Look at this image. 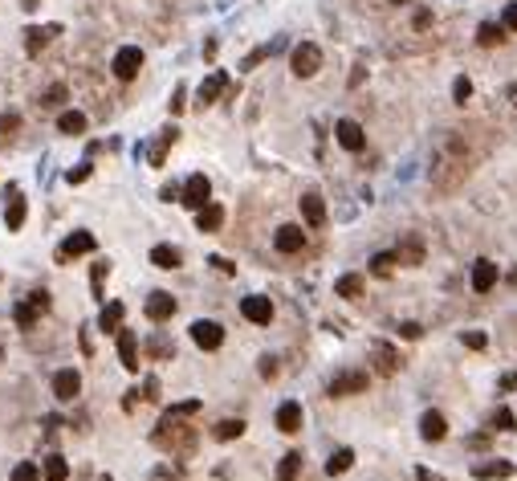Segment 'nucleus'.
Wrapping results in <instances>:
<instances>
[{"instance_id":"1","label":"nucleus","mask_w":517,"mask_h":481,"mask_svg":"<svg viewBox=\"0 0 517 481\" xmlns=\"http://www.w3.org/2000/svg\"><path fill=\"white\" fill-rule=\"evenodd\" d=\"M155 445H159V449H171V453H191L196 436H191V429L184 424V420L163 416V420H159V429H155Z\"/></svg>"},{"instance_id":"2","label":"nucleus","mask_w":517,"mask_h":481,"mask_svg":"<svg viewBox=\"0 0 517 481\" xmlns=\"http://www.w3.org/2000/svg\"><path fill=\"white\" fill-rule=\"evenodd\" d=\"M289 66L298 78H314V73L322 70V49L314 45V41H302V45H293V57H289Z\"/></svg>"},{"instance_id":"3","label":"nucleus","mask_w":517,"mask_h":481,"mask_svg":"<svg viewBox=\"0 0 517 481\" xmlns=\"http://www.w3.org/2000/svg\"><path fill=\"white\" fill-rule=\"evenodd\" d=\"M110 70H115L118 82H135L143 70V49L139 45H122L115 53V62H110Z\"/></svg>"},{"instance_id":"4","label":"nucleus","mask_w":517,"mask_h":481,"mask_svg":"<svg viewBox=\"0 0 517 481\" xmlns=\"http://www.w3.org/2000/svg\"><path fill=\"white\" fill-rule=\"evenodd\" d=\"M98 240L94 233H86V229H73L70 237L61 240V249H57V261H73V257H86V253H94Z\"/></svg>"},{"instance_id":"5","label":"nucleus","mask_w":517,"mask_h":481,"mask_svg":"<svg viewBox=\"0 0 517 481\" xmlns=\"http://www.w3.org/2000/svg\"><path fill=\"white\" fill-rule=\"evenodd\" d=\"M191 343L204 347V351H220V347H224V326L212 322V318H196V322H191Z\"/></svg>"},{"instance_id":"6","label":"nucleus","mask_w":517,"mask_h":481,"mask_svg":"<svg viewBox=\"0 0 517 481\" xmlns=\"http://www.w3.org/2000/svg\"><path fill=\"white\" fill-rule=\"evenodd\" d=\"M180 200H184L188 208H196V213H200L204 204H212V184H208V175H200V171H196V175H188V184H184V196H180Z\"/></svg>"},{"instance_id":"7","label":"nucleus","mask_w":517,"mask_h":481,"mask_svg":"<svg viewBox=\"0 0 517 481\" xmlns=\"http://www.w3.org/2000/svg\"><path fill=\"white\" fill-rule=\"evenodd\" d=\"M240 314H245L253 326H269V322H273V302H269L265 294H249V298L240 302Z\"/></svg>"},{"instance_id":"8","label":"nucleus","mask_w":517,"mask_h":481,"mask_svg":"<svg viewBox=\"0 0 517 481\" xmlns=\"http://www.w3.org/2000/svg\"><path fill=\"white\" fill-rule=\"evenodd\" d=\"M24 217H29V204H24L21 188L13 184V188H8V204H4V224H8V233H21Z\"/></svg>"},{"instance_id":"9","label":"nucleus","mask_w":517,"mask_h":481,"mask_svg":"<svg viewBox=\"0 0 517 481\" xmlns=\"http://www.w3.org/2000/svg\"><path fill=\"white\" fill-rule=\"evenodd\" d=\"M175 306H180V302H175L167 289H155V294H147V306H143V310H147L151 322H167V318L175 314Z\"/></svg>"},{"instance_id":"10","label":"nucleus","mask_w":517,"mask_h":481,"mask_svg":"<svg viewBox=\"0 0 517 481\" xmlns=\"http://www.w3.org/2000/svg\"><path fill=\"white\" fill-rule=\"evenodd\" d=\"M334 139L342 143V151H363V147H367V135H363V127H358L354 119H338Z\"/></svg>"},{"instance_id":"11","label":"nucleus","mask_w":517,"mask_h":481,"mask_svg":"<svg viewBox=\"0 0 517 481\" xmlns=\"http://www.w3.org/2000/svg\"><path fill=\"white\" fill-rule=\"evenodd\" d=\"M273 245H277V253H302V245H306L302 224H282V229L273 233Z\"/></svg>"},{"instance_id":"12","label":"nucleus","mask_w":517,"mask_h":481,"mask_svg":"<svg viewBox=\"0 0 517 481\" xmlns=\"http://www.w3.org/2000/svg\"><path fill=\"white\" fill-rule=\"evenodd\" d=\"M78 392H82V375H78L73 367H61V371L53 375V396H57V400H78Z\"/></svg>"},{"instance_id":"13","label":"nucleus","mask_w":517,"mask_h":481,"mask_svg":"<svg viewBox=\"0 0 517 481\" xmlns=\"http://www.w3.org/2000/svg\"><path fill=\"white\" fill-rule=\"evenodd\" d=\"M354 392H367V371H342L330 380V396H354Z\"/></svg>"},{"instance_id":"14","label":"nucleus","mask_w":517,"mask_h":481,"mask_svg":"<svg viewBox=\"0 0 517 481\" xmlns=\"http://www.w3.org/2000/svg\"><path fill=\"white\" fill-rule=\"evenodd\" d=\"M118 359H122V367L126 371H139V335L135 331H118Z\"/></svg>"},{"instance_id":"15","label":"nucleus","mask_w":517,"mask_h":481,"mask_svg":"<svg viewBox=\"0 0 517 481\" xmlns=\"http://www.w3.org/2000/svg\"><path fill=\"white\" fill-rule=\"evenodd\" d=\"M472 478H476V481L514 478V461H476V465H472Z\"/></svg>"},{"instance_id":"16","label":"nucleus","mask_w":517,"mask_h":481,"mask_svg":"<svg viewBox=\"0 0 517 481\" xmlns=\"http://www.w3.org/2000/svg\"><path fill=\"white\" fill-rule=\"evenodd\" d=\"M420 433H423V440H444L448 436V420H444V412H423L420 416Z\"/></svg>"},{"instance_id":"17","label":"nucleus","mask_w":517,"mask_h":481,"mask_svg":"<svg viewBox=\"0 0 517 481\" xmlns=\"http://www.w3.org/2000/svg\"><path fill=\"white\" fill-rule=\"evenodd\" d=\"M302 217H306L310 229H322V224H326V204H322V196L318 192L302 196Z\"/></svg>"},{"instance_id":"18","label":"nucleus","mask_w":517,"mask_h":481,"mask_svg":"<svg viewBox=\"0 0 517 481\" xmlns=\"http://www.w3.org/2000/svg\"><path fill=\"white\" fill-rule=\"evenodd\" d=\"M493 286H497V261H485V257H481V261L472 265V289H476V294H489Z\"/></svg>"},{"instance_id":"19","label":"nucleus","mask_w":517,"mask_h":481,"mask_svg":"<svg viewBox=\"0 0 517 481\" xmlns=\"http://www.w3.org/2000/svg\"><path fill=\"white\" fill-rule=\"evenodd\" d=\"M302 420H306V416H302V404H298V400H285L282 408H277V429H282V433H298Z\"/></svg>"},{"instance_id":"20","label":"nucleus","mask_w":517,"mask_h":481,"mask_svg":"<svg viewBox=\"0 0 517 481\" xmlns=\"http://www.w3.org/2000/svg\"><path fill=\"white\" fill-rule=\"evenodd\" d=\"M122 302H106V306H102V314H98V331H102V335H118V331H122Z\"/></svg>"},{"instance_id":"21","label":"nucleus","mask_w":517,"mask_h":481,"mask_svg":"<svg viewBox=\"0 0 517 481\" xmlns=\"http://www.w3.org/2000/svg\"><path fill=\"white\" fill-rule=\"evenodd\" d=\"M220 224H224V208H220V204H204V208L196 213V229H200V233H220Z\"/></svg>"},{"instance_id":"22","label":"nucleus","mask_w":517,"mask_h":481,"mask_svg":"<svg viewBox=\"0 0 517 481\" xmlns=\"http://www.w3.org/2000/svg\"><path fill=\"white\" fill-rule=\"evenodd\" d=\"M224 86H228V78H224V73H212L208 82L196 90V106H212V102L220 98V90H224Z\"/></svg>"},{"instance_id":"23","label":"nucleus","mask_w":517,"mask_h":481,"mask_svg":"<svg viewBox=\"0 0 517 481\" xmlns=\"http://www.w3.org/2000/svg\"><path fill=\"white\" fill-rule=\"evenodd\" d=\"M57 33H61L57 24H45V29H29V37H24V49H29V53L37 57V53H41V49H45L49 41L57 37Z\"/></svg>"},{"instance_id":"24","label":"nucleus","mask_w":517,"mask_h":481,"mask_svg":"<svg viewBox=\"0 0 517 481\" xmlns=\"http://www.w3.org/2000/svg\"><path fill=\"white\" fill-rule=\"evenodd\" d=\"M395 261H403V265H420V261H423V240L403 237V240H400V249H395Z\"/></svg>"},{"instance_id":"25","label":"nucleus","mask_w":517,"mask_h":481,"mask_svg":"<svg viewBox=\"0 0 517 481\" xmlns=\"http://www.w3.org/2000/svg\"><path fill=\"white\" fill-rule=\"evenodd\" d=\"M37 318H41V310H37L33 302H17V306H13V322H17L21 331H33V326H37Z\"/></svg>"},{"instance_id":"26","label":"nucleus","mask_w":517,"mask_h":481,"mask_svg":"<svg viewBox=\"0 0 517 481\" xmlns=\"http://www.w3.org/2000/svg\"><path fill=\"white\" fill-rule=\"evenodd\" d=\"M175 139H180V131H175V127H167L163 135H159V143L151 147V168H163V159H167V147L175 143Z\"/></svg>"},{"instance_id":"27","label":"nucleus","mask_w":517,"mask_h":481,"mask_svg":"<svg viewBox=\"0 0 517 481\" xmlns=\"http://www.w3.org/2000/svg\"><path fill=\"white\" fill-rule=\"evenodd\" d=\"M334 294H338V298H358V294H363V273H342V278L334 282Z\"/></svg>"},{"instance_id":"28","label":"nucleus","mask_w":517,"mask_h":481,"mask_svg":"<svg viewBox=\"0 0 517 481\" xmlns=\"http://www.w3.org/2000/svg\"><path fill=\"white\" fill-rule=\"evenodd\" d=\"M298 473H302V453L293 449V453H285L282 465H277V481H298Z\"/></svg>"},{"instance_id":"29","label":"nucleus","mask_w":517,"mask_h":481,"mask_svg":"<svg viewBox=\"0 0 517 481\" xmlns=\"http://www.w3.org/2000/svg\"><path fill=\"white\" fill-rule=\"evenodd\" d=\"M151 261L159 265V269H175V265H180V249H175V245H155V249H151Z\"/></svg>"},{"instance_id":"30","label":"nucleus","mask_w":517,"mask_h":481,"mask_svg":"<svg viewBox=\"0 0 517 481\" xmlns=\"http://www.w3.org/2000/svg\"><path fill=\"white\" fill-rule=\"evenodd\" d=\"M351 465H354V453H351V449H338V453H330L326 473H330V478H338V473H347Z\"/></svg>"},{"instance_id":"31","label":"nucleus","mask_w":517,"mask_h":481,"mask_svg":"<svg viewBox=\"0 0 517 481\" xmlns=\"http://www.w3.org/2000/svg\"><path fill=\"white\" fill-rule=\"evenodd\" d=\"M57 131H66V135H82V131H86V115H82V110H66V115L57 119Z\"/></svg>"},{"instance_id":"32","label":"nucleus","mask_w":517,"mask_h":481,"mask_svg":"<svg viewBox=\"0 0 517 481\" xmlns=\"http://www.w3.org/2000/svg\"><path fill=\"white\" fill-rule=\"evenodd\" d=\"M66 478H70V465H66V457L49 453V457H45V481H66Z\"/></svg>"},{"instance_id":"33","label":"nucleus","mask_w":517,"mask_h":481,"mask_svg":"<svg viewBox=\"0 0 517 481\" xmlns=\"http://www.w3.org/2000/svg\"><path fill=\"white\" fill-rule=\"evenodd\" d=\"M106 278H110V261H94V273H90V294L94 298H106Z\"/></svg>"},{"instance_id":"34","label":"nucleus","mask_w":517,"mask_h":481,"mask_svg":"<svg viewBox=\"0 0 517 481\" xmlns=\"http://www.w3.org/2000/svg\"><path fill=\"white\" fill-rule=\"evenodd\" d=\"M375 367H379V371H383V375H391V371L400 367V359H395V351L379 343V347H375Z\"/></svg>"},{"instance_id":"35","label":"nucleus","mask_w":517,"mask_h":481,"mask_svg":"<svg viewBox=\"0 0 517 481\" xmlns=\"http://www.w3.org/2000/svg\"><path fill=\"white\" fill-rule=\"evenodd\" d=\"M212 433H216V440H236V436L245 433V420H233V416H228V420H220Z\"/></svg>"},{"instance_id":"36","label":"nucleus","mask_w":517,"mask_h":481,"mask_svg":"<svg viewBox=\"0 0 517 481\" xmlns=\"http://www.w3.org/2000/svg\"><path fill=\"white\" fill-rule=\"evenodd\" d=\"M196 412H200V400H184V404H171L163 416H171V420H188V416H196Z\"/></svg>"},{"instance_id":"37","label":"nucleus","mask_w":517,"mask_h":481,"mask_svg":"<svg viewBox=\"0 0 517 481\" xmlns=\"http://www.w3.org/2000/svg\"><path fill=\"white\" fill-rule=\"evenodd\" d=\"M501 37H505L501 24H481V29H476V41H481V45H501Z\"/></svg>"},{"instance_id":"38","label":"nucleus","mask_w":517,"mask_h":481,"mask_svg":"<svg viewBox=\"0 0 517 481\" xmlns=\"http://www.w3.org/2000/svg\"><path fill=\"white\" fill-rule=\"evenodd\" d=\"M391 265H395V253H375V257H371V273H375V278H387Z\"/></svg>"},{"instance_id":"39","label":"nucleus","mask_w":517,"mask_h":481,"mask_svg":"<svg viewBox=\"0 0 517 481\" xmlns=\"http://www.w3.org/2000/svg\"><path fill=\"white\" fill-rule=\"evenodd\" d=\"M493 429L497 433H509V429H517V416L509 408H497L493 412Z\"/></svg>"},{"instance_id":"40","label":"nucleus","mask_w":517,"mask_h":481,"mask_svg":"<svg viewBox=\"0 0 517 481\" xmlns=\"http://www.w3.org/2000/svg\"><path fill=\"white\" fill-rule=\"evenodd\" d=\"M13 481H41V469H37L33 461H21V465L13 469Z\"/></svg>"},{"instance_id":"41","label":"nucleus","mask_w":517,"mask_h":481,"mask_svg":"<svg viewBox=\"0 0 517 481\" xmlns=\"http://www.w3.org/2000/svg\"><path fill=\"white\" fill-rule=\"evenodd\" d=\"M61 102H66V86H61V82H53L45 94H41V106H61Z\"/></svg>"},{"instance_id":"42","label":"nucleus","mask_w":517,"mask_h":481,"mask_svg":"<svg viewBox=\"0 0 517 481\" xmlns=\"http://www.w3.org/2000/svg\"><path fill=\"white\" fill-rule=\"evenodd\" d=\"M147 355H155V359H167V355H175V347H171L167 338H151V343H147Z\"/></svg>"},{"instance_id":"43","label":"nucleus","mask_w":517,"mask_h":481,"mask_svg":"<svg viewBox=\"0 0 517 481\" xmlns=\"http://www.w3.org/2000/svg\"><path fill=\"white\" fill-rule=\"evenodd\" d=\"M452 98H456L460 106H465V102L472 98V82H469V78H456V86H452Z\"/></svg>"},{"instance_id":"44","label":"nucleus","mask_w":517,"mask_h":481,"mask_svg":"<svg viewBox=\"0 0 517 481\" xmlns=\"http://www.w3.org/2000/svg\"><path fill=\"white\" fill-rule=\"evenodd\" d=\"M465 347H472V351H485V347H489V335H485V331H469V335H465Z\"/></svg>"},{"instance_id":"45","label":"nucleus","mask_w":517,"mask_h":481,"mask_svg":"<svg viewBox=\"0 0 517 481\" xmlns=\"http://www.w3.org/2000/svg\"><path fill=\"white\" fill-rule=\"evenodd\" d=\"M29 302H33L37 310H49V294H45V289H33V294H29Z\"/></svg>"},{"instance_id":"46","label":"nucleus","mask_w":517,"mask_h":481,"mask_svg":"<svg viewBox=\"0 0 517 481\" xmlns=\"http://www.w3.org/2000/svg\"><path fill=\"white\" fill-rule=\"evenodd\" d=\"M261 375H265V380H273V375H277V359H273V355H265V359H261Z\"/></svg>"},{"instance_id":"47","label":"nucleus","mask_w":517,"mask_h":481,"mask_svg":"<svg viewBox=\"0 0 517 481\" xmlns=\"http://www.w3.org/2000/svg\"><path fill=\"white\" fill-rule=\"evenodd\" d=\"M501 24H505L509 33H517V4H509V8H505V17H501Z\"/></svg>"},{"instance_id":"48","label":"nucleus","mask_w":517,"mask_h":481,"mask_svg":"<svg viewBox=\"0 0 517 481\" xmlns=\"http://www.w3.org/2000/svg\"><path fill=\"white\" fill-rule=\"evenodd\" d=\"M70 184H82V180H90V164H82V168H73L70 175H66Z\"/></svg>"},{"instance_id":"49","label":"nucleus","mask_w":517,"mask_h":481,"mask_svg":"<svg viewBox=\"0 0 517 481\" xmlns=\"http://www.w3.org/2000/svg\"><path fill=\"white\" fill-rule=\"evenodd\" d=\"M212 265H216V269H220V273H236V265L228 261V257H220V253H216V257H208Z\"/></svg>"},{"instance_id":"50","label":"nucleus","mask_w":517,"mask_h":481,"mask_svg":"<svg viewBox=\"0 0 517 481\" xmlns=\"http://www.w3.org/2000/svg\"><path fill=\"white\" fill-rule=\"evenodd\" d=\"M400 335H403V338H420V335H423V326H420V322H403Z\"/></svg>"},{"instance_id":"51","label":"nucleus","mask_w":517,"mask_h":481,"mask_svg":"<svg viewBox=\"0 0 517 481\" xmlns=\"http://www.w3.org/2000/svg\"><path fill=\"white\" fill-rule=\"evenodd\" d=\"M517 387V371H505V375H501V392H514Z\"/></svg>"},{"instance_id":"52","label":"nucleus","mask_w":517,"mask_h":481,"mask_svg":"<svg viewBox=\"0 0 517 481\" xmlns=\"http://www.w3.org/2000/svg\"><path fill=\"white\" fill-rule=\"evenodd\" d=\"M151 481H175V473H171V469H167V465H159V469H155V473H151Z\"/></svg>"},{"instance_id":"53","label":"nucleus","mask_w":517,"mask_h":481,"mask_svg":"<svg viewBox=\"0 0 517 481\" xmlns=\"http://www.w3.org/2000/svg\"><path fill=\"white\" fill-rule=\"evenodd\" d=\"M147 400H159V380H147V392H143Z\"/></svg>"},{"instance_id":"54","label":"nucleus","mask_w":517,"mask_h":481,"mask_svg":"<svg viewBox=\"0 0 517 481\" xmlns=\"http://www.w3.org/2000/svg\"><path fill=\"white\" fill-rule=\"evenodd\" d=\"M17 122H21V119H17V115H4V119H0V131H4V135H8V131H13V127H17Z\"/></svg>"},{"instance_id":"55","label":"nucleus","mask_w":517,"mask_h":481,"mask_svg":"<svg viewBox=\"0 0 517 481\" xmlns=\"http://www.w3.org/2000/svg\"><path fill=\"white\" fill-rule=\"evenodd\" d=\"M416 478H420V481H444V478H436L432 469H416Z\"/></svg>"},{"instance_id":"56","label":"nucleus","mask_w":517,"mask_h":481,"mask_svg":"<svg viewBox=\"0 0 517 481\" xmlns=\"http://www.w3.org/2000/svg\"><path fill=\"white\" fill-rule=\"evenodd\" d=\"M21 4H24V8H37V0H21Z\"/></svg>"},{"instance_id":"57","label":"nucleus","mask_w":517,"mask_h":481,"mask_svg":"<svg viewBox=\"0 0 517 481\" xmlns=\"http://www.w3.org/2000/svg\"><path fill=\"white\" fill-rule=\"evenodd\" d=\"M98 481H110V473H106V478H98Z\"/></svg>"},{"instance_id":"58","label":"nucleus","mask_w":517,"mask_h":481,"mask_svg":"<svg viewBox=\"0 0 517 481\" xmlns=\"http://www.w3.org/2000/svg\"><path fill=\"white\" fill-rule=\"evenodd\" d=\"M391 4H403V0H391Z\"/></svg>"}]
</instances>
